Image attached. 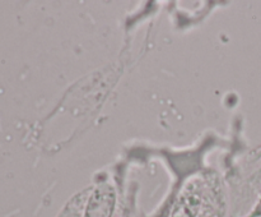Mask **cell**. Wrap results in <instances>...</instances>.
Segmentation results:
<instances>
[{
	"mask_svg": "<svg viewBox=\"0 0 261 217\" xmlns=\"http://www.w3.org/2000/svg\"><path fill=\"white\" fill-rule=\"evenodd\" d=\"M115 217H132L130 211L127 208H122V211H117L116 216Z\"/></svg>",
	"mask_w": 261,
	"mask_h": 217,
	"instance_id": "5b68a950",
	"label": "cell"
},
{
	"mask_svg": "<svg viewBox=\"0 0 261 217\" xmlns=\"http://www.w3.org/2000/svg\"><path fill=\"white\" fill-rule=\"evenodd\" d=\"M224 214H226L224 204L222 202H216L204 207L200 217H224Z\"/></svg>",
	"mask_w": 261,
	"mask_h": 217,
	"instance_id": "277c9868",
	"label": "cell"
},
{
	"mask_svg": "<svg viewBox=\"0 0 261 217\" xmlns=\"http://www.w3.org/2000/svg\"><path fill=\"white\" fill-rule=\"evenodd\" d=\"M204 196L199 184H190L178 197L170 217H200L204 209Z\"/></svg>",
	"mask_w": 261,
	"mask_h": 217,
	"instance_id": "7a4b0ae2",
	"label": "cell"
},
{
	"mask_svg": "<svg viewBox=\"0 0 261 217\" xmlns=\"http://www.w3.org/2000/svg\"><path fill=\"white\" fill-rule=\"evenodd\" d=\"M91 189L92 186L84 188L83 190H79L71 198H69L66 203L63 206V208L59 211L56 217H83L84 207H86Z\"/></svg>",
	"mask_w": 261,
	"mask_h": 217,
	"instance_id": "3957f363",
	"label": "cell"
},
{
	"mask_svg": "<svg viewBox=\"0 0 261 217\" xmlns=\"http://www.w3.org/2000/svg\"><path fill=\"white\" fill-rule=\"evenodd\" d=\"M117 213V191L110 181L92 186L84 207L83 217H115Z\"/></svg>",
	"mask_w": 261,
	"mask_h": 217,
	"instance_id": "6da1fadb",
	"label": "cell"
}]
</instances>
